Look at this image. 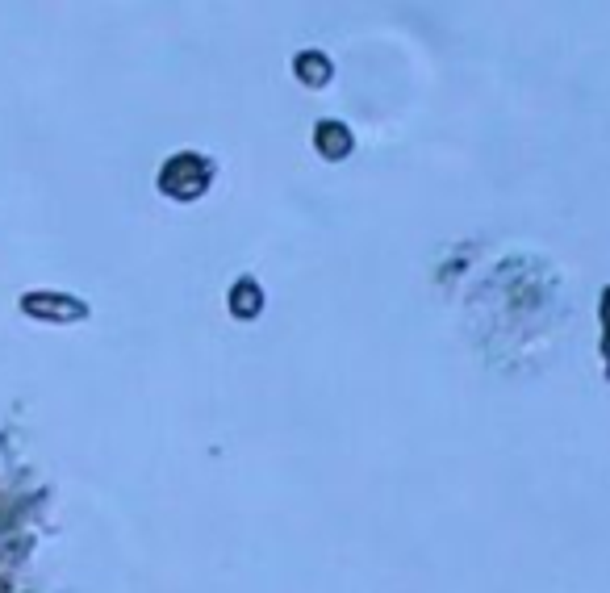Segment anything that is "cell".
<instances>
[{
    "label": "cell",
    "instance_id": "cell-1",
    "mask_svg": "<svg viewBox=\"0 0 610 593\" xmlns=\"http://www.w3.org/2000/svg\"><path fill=\"white\" fill-rule=\"evenodd\" d=\"M209 176H214V168H209V159L205 155H193V151H184L176 159L163 163V172H159V188L168 197H180V201H193L205 193V184Z\"/></svg>",
    "mask_w": 610,
    "mask_h": 593
},
{
    "label": "cell",
    "instance_id": "cell-3",
    "mask_svg": "<svg viewBox=\"0 0 610 593\" xmlns=\"http://www.w3.org/2000/svg\"><path fill=\"white\" fill-rule=\"evenodd\" d=\"M318 147H322L326 159H343L351 151V134L335 122H326V126H318Z\"/></svg>",
    "mask_w": 610,
    "mask_h": 593
},
{
    "label": "cell",
    "instance_id": "cell-2",
    "mask_svg": "<svg viewBox=\"0 0 610 593\" xmlns=\"http://www.w3.org/2000/svg\"><path fill=\"white\" fill-rule=\"evenodd\" d=\"M17 305H21V314H30L34 322H84V318H88V305H84L80 297L51 293V289L26 293Z\"/></svg>",
    "mask_w": 610,
    "mask_h": 593
},
{
    "label": "cell",
    "instance_id": "cell-4",
    "mask_svg": "<svg viewBox=\"0 0 610 593\" xmlns=\"http://www.w3.org/2000/svg\"><path fill=\"white\" fill-rule=\"evenodd\" d=\"M230 310L239 314V318H251V314H260V289H255V280H239V284H234Z\"/></svg>",
    "mask_w": 610,
    "mask_h": 593
},
{
    "label": "cell",
    "instance_id": "cell-5",
    "mask_svg": "<svg viewBox=\"0 0 610 593\" xmlns=\"http://www.w3.org/2000/svg\"><path fill=\"white\" fill-rule=\"evenodd\" d=\"M297 76L301 80H314V84H326V80H331V63H326V59H310V51H305L301 59H297Z\"/></svg>",
    "mask_w": 610,
    "mask_h": 593
}]
</instances>
